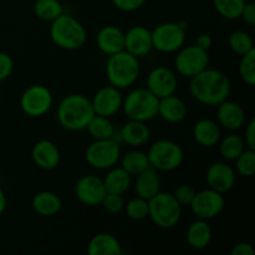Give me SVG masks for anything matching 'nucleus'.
<instances>
[{
    "label": "nucleus",
    "instance_id": "9b49d317",
    "mask_svg": "<svg viewBox=\"0 0 255 255\" xmlns=\"http://www.w3.org/2000/svg\"><path fill=\"white\" fill-rule=\"evenodd\" d=\"M52 106V95L44 85H31L22 92L20 107L26 116L41 117Z\"/></svg>",
    "mask_w": 255,
    "mask_h": 255
},
{
    "label": "nucleus",
    "instance_id": "c756f323",
    "mask_svg": "<svg viewBox=\"0 0 255 255\" xmlns=\"http://www.w3.org/2000/svg\"><path fill=\"white\" fill-rule=\"evenodd\" d=\"M86 129L94 139H109L114 138L115 127L110 121V117L94 115L87 125Z\"/></svg>",
    "mask_w": 255,
    "mask_h": 255
},
{
    "label": "nucleus",
    "instance_id": "cd10ccee",
    "mask_svg": "<svg viewBox=\"0 0 255 255\" xmlns=\"http://www.w3.org/2000/svg\"><path fill=\"white\" fill-rule=\"evenodd\" d=\"M131 174L127 173L122 167H112L102 181H104L107 193L124 196V193H126L131 186Z\"/></svg>",
    "mask_w": 255,
    "mask_h": 255
},
{
    "label": "nucleus",
    "instance_id": "a878e982",
    "mask_svg": "<svg viewBox=\"0 0 255 255\" xmlns=\"http://www.w3.org/2000/svg\"><path fill=\"white\" fill-rule=\"evenodd\" d=\"M31 207L39 216L52 217L61 211L62 202L54 192L42 191L32 197Z\"/></svg>",
    "mask_w": 255,
    "mask_h": 255
},
{
    "label": "nucleus",
    "instance_id": "aec40b11",
    "mask_svg": "<svg viewBox=\"0 0 255 255\" xmlns=\"http://www.w3.org/2000/svg\"><path fill=\"white\" fill-rule=\"evenodd\" d=\"M218 122L226 129L236 131L246 122V112L239 104L226 100L218 105Z\"/></svg>",
    "mask_w": 255,
    "mask_h": 255
},
{
    "label": "nucleus",
    "instance_id": "ea45409f",
    "mask_svg": "<svg viewBox=\"0 0 255 255\" xmlns=\"http://www.w3.org/2000/svg\"><path fill=\"white\" fill-rule=\"evenodd\" d=\"M14 70V61L6 52L0 51V82L6 80Z\"/></svg>",
    "mask_w": 255,
    "mask_h": 255
},
{
    "label": "nucleus",
    "instance_id": "393cba45",
    "mask_svg": "<svg viewBox=\"0 0 255 255\" xmlns=\"http://www.w3.org/2000/svg\"><path fill=\"white\" fill-rule=\"evenodd\" d=\"M212 241V229L206 219L198 218L192 222L187 229V242L196 251H202L209 246Z\"/></svg>",
    "mask_w": 255,
    "mask_h": 255
},
{
    "label": "nucleus",
    "instance_id": "1a4fd4ad",
    "mask_svg": "<svg viewBox=\"0 0 255 255\" xmlns=\"http://www.w3.org/2000/svg\"><path fill=\"white\" fill-rule=\"evenodd\" d=\"M152 35V46L159 52H176L184 45L186 30L178 22H163L154 27Z\"/></svg>",
    "mask_w": 255,
    "mask_h": 255
},
{
    "label": "nucleus",
    "instance_id": "20e7f679",
    "mask_svg": "<svg viewBox=\"0 0 255 255\" xmlns=\"http://www.w3.org/2000/svg\"><path fill=\"white\" fill-rule=\"evenodd\" d=\"M139 61L126 50L110 55L106 64V76L110 85L119 90L132 86L138 79Z\"/></svg>",
    "mask_w": 255,
    "mask_h": 255
},
{
    "label": "nucleus",
    "instance_id": "58836bf2",
    "mask_svg": "<svg viewBox=\"0 0 255 255\" xmlns=\"http://www.w3.org/2000/svg\"><path fill=\"white\" fill-rule=\"evenodd\" d=\"M172 194H173L174 198L177 199V202H178L182 207H184L189 206V204L192 203V201H193L194 198V194H196V191H194L193 187L189 186V184H179V186L174 189V192Z\"/></svg>",
    "mask_w": 255,
    "mask_h": 255
},
{
    "label": "nucleus",
    "instance_id": "49530a36",
    "mask_svg": "<svg viewBox=\"0 0 255 255\" xmlns=\"http://www.w3.org/2000/svg\"><path fill=\"white\" fill-rule=\"evenodd\" d=\"M6 204H7L6 196H5L4 191H2L1 187H0V216H1V214L5 212V209H6Z\"/></svg>",
    "mask_w": 255,
    "mask_h": 255
},
{
    "label": "nucleus",
    "instance_id": "f8f14e48",
    "mask_svg": "<svg viewBox=\"0 0 255 255\" xmlns=\"http://www.w3.org/2000/svg\"><path fill=\"white\" fill-rule=\"evenodd\" d=\"M224 206L226 199L223 194L212 188L196 192L193 201L189 204L194 216L206 221L219 216L224 209Z\"/></svg>",
    "mask_w": 255,
    "mask_h": 255
},
{
    "label": "nucleus",
    "instance_id": "4c0bfd02",
    "mask_svg": "<svg viewBox=\"0 0 255 255\" xmlns=\"http://www.w3.org/2000/svg\"><path fill=\"white\" fill-rule=\"evenodd\" d=\"M101 204L109 213H120L125 208V199L122 194L106 193Z\"/></svg>",
    "mask_w": 255,
    "mask_h": 255
},
{
    "label": "nucleus",
    "instance_id": "9d476101",
    "mask_svg": "<svg viewBox=\"0 0 255 255\" xmlns=\"http://www.w3.org/2000/svg\"><path fill=\"white\" fill-rule=\"evenodd\" d=\"M208 52L197 45L182 46L174 60L177 72L186 77H193L194 75L199 74L208 67Z\"/></svg>",
    "mask_w": 255,
    "mask_h": 255
},
{
    "label": "nucleus",
    "instance_id": "c9c22d12",
    "mask_svg": "<svg viewBox=\"0 0 255 255\" xmlns=\"http://www.w3.org/2000/svg\"><path fill=\"white\" fill-rule=\"evenodd\" d=\"M239 75L246 84L255 85V49L242 56L239 64Z\"/></svg>",
    "mask_w": 255,
    "mask_h": 255
},
{
    "label": "nucleus",
    "instance_id": "4be33fe9",
    "mask_svg": "<svg viewBox=\"0 0 255 255\" xmlns=\"http://www.w3.org/2000/svg\"><path fill=\"white\" fill-rule=\"evenodd\" d=\"M134 191L137 196L144 199H151L161 191V179L153 167H148L136 176Z\"/></svg>",
    "mask_w": 255,
    "mask_h": 255
},
{
    "label": "nucleus",
    "instance_id": "2f4dec72",
    "mask_svg": "<svg viewBox=\"0 0 255 255\" xmlns=\"http://www.w3.org/2000/svg\"><path fill=\"white\" fill-rule=\"evenodd\" d=\"M34 12L40 20L52 21L64 12L59 0H36L34 4Z\"/></svg>",
    "mask_w": 255,
    "mask_h": 255
},
{
    "label": "nucleus",
    "instance_id": "37998d69",
    "mask_svg": "<svg viewBox=\"0 0 255 255\" xmlns=\"http://www.w3.org/2000/svg\"><path fill=\"white\" fill-rule=\"evenodd\" d=\"M244 142H246L247 148L255 149V120L252 119L249 121V124L247 125L246 128V138H244Z\"/></svg>",
    "mask_w": 255,
    "mask_h": 255
},
{
    "label": "nucleus",
    "instance_id": "2eb2a0df",
    "mask_svg": "<svg viewBox=\"0 0 255 255\" xmlns=\"http://www.w3.org/2000/svg\"><path fill=\"white\" fill-rule=\"evenodd\" d=\"M122 102L124 97L121 91L112 85L100 89L91 100L95 115L105 117H111L117 114L120 109H122Z\"/></svg>",
    "mask_w": 255,
    "mask_h": 255
},
{
    "label": "nucleus",
    "instance_id": "a19ab883",
    "mask_svg": "<svg viewBox=\"0 0 255 255\" xmlns=\"http://www.w3.org/2000/svg\"><path fill=\"white\" fill-rule=\"evenodd\" d=\"M146 1L147 0H112V2H114L117 9L126 12L139 9Z\"/></svg>",
    "mask_w": 255,
    "mask_h": 255
},
{
    "label": "nucleus",
    "instance_id": "c03bdc74",
    "mask_svg": "<svg viewBox=\"0 0 255 255\" xmlns=\"http://www.w3.org/2000/svg\"><path fill=\"white\" fill-rule=\"evenodd\" d=\"M254 248L252 244L247 243V242H241L237 243L232 249V255H254Z\"/></svg>",
    "mask_w": 255,
    "mask_h": 255
},
{
    "label": "nucleus",
    "instance_id": "79ce46f5",
    "mask_svg": "<svg viewBox=\"0 0 255 255\" xmlns=\"http://www.w3.org/2000/svg\"><path fill=\"white\" fill-rule=\"evenodd\" d=\"M241 17L244 20V22L249 25V26H254L255 25V2L254 0H248L244 5L243 10H242Z\"/></svg>",
    "mask_w": 255,
    "mask_h": 255
},
{
    "label": "nucleus",
    "instance_id": "72a5a7b5",
    "mask_svg": "<svg viewBox=\"0 0 255 255\" xmlns=\"http://www.w3.org/2000/svg\"><path fill=\"white\" fill-rule=\"evenodd\" d=\"M229 47L234 54L243 56L254 49V42L248 32L243 30H237L232 32L229 36Z\"/></svg>",
    "mask_w": 255,
    "mask_h": 255
},
{
    "label": "nucleus",
    "instance_id": "a18cd8bd",
    "mask_svg": "<svg viewBox=\"0 0 255 255\" xmlns=\"http://www.w3.org/2000/svg\"><path fill=\"white\" fill-rule=\"evenodd\" d=\"M212 44H213V40H212V36L209 34H201L198 37H197V41H196V45L198 47H201V49L206 50V51H208L209 49H211Z\"/></svg>",
    "mask_w": 255,
    "mask_h": 255
},
{
    "label": "nucleus",
    "instance_id": "7c9ffc66",
    "mask_svg": "<svg viewBox=\"0 0 255 255\" xmlns=\"http://www.w3.org/2000/svg\"><path fill=\"white\" fill-rule=\"evenodd\" d=\"M247 148L244 138H242L238 134L231 133L224 137L219 144V152L222 157L228 161H236L239 154Z\"/></svg>",
    "mask_w": 255,
    "mask_h": 255
},
{
    "label": "nucleus",
    "instance_id": "5701e85b",
    "mask_svg": "<svg viewBox=\"0 0 255 255\" xmlns=\"http://www.w3.org/2000/svg\"><path fill=\"white\" fill-rule=\"evenodd\" d=\"M121 139L131 147H141L149 141L151 131L146 122L129 120L121 128Z\"/></svg>",
    "mask_w": 255,
    "mask_h": 255
},
{
    "label": "nucleus",
    "instance_id": "6e6552de",
    "mask_svg": "<svg viewBox=\"0 0 255 255\" xmlns=\"http://www.w3.org/2000/svg\"><path fill=\"white\" fill-rule=\"evenodd\" d=\"M86 162L96 169H110L121 158V148L115 138L95 139L85 152Z\"/></svg>",
    "mask_w": 255,
    "mask_h": 255
},
{
    "label": "nucleus",
    "instance_id": "f03ea898",
    "mask_svg": "<svg viewBox=\"0 0 255 255\" xmlns=\"http://www.w3.org/2000/svg\"><path fill=\"white\" fill-rule=\"evenodd\" d=\"M95 111L91 100L85 95L71 94L64 97L57 106L56 117L62 128L67 131H82L86 129Z\"/></svg>",
    "mask_w": 255,
    "mask_h": 255
},
{
    "label": "nucleus",
    "instance_id": "f3484780",
    "mask_svg": "<svg viewBox=\"0 0 255 255\" xmlns=\"http://www.w3.org/2000/svg\"><path fill=\"white\" fill-rule=\"evenodd\" d=\"M207 182L209 188L224 194L236 184V171L226 162H216L207 171Z\"/></svg>",
    "mask_w": 255,
    "mask_h": 255
},
{
    "label": "nucleus",
    "instance_id": "39448f33",
    "mask_svg": "<svg viewBox=\"0 0 255 255\" xmlns=\"http://www.w3.org/2000/svg\"><path fill=\"white\" fill-rule=\"evenodd\" d=\"M181 216L182 206L172 193L159 191L148 199V217L159 228H173L178 224Z\"/></svg>",
    "mask_w": 255,
    "mask_h": 255
},
{
    "label": "nucleus",
    "instance_id": "a211bd4d",
    "mask_svg": "<svg viewBox=\"0 0 255 255\" xmlns=\"http://www.w3.org/2000/svg\"><path fill=\"white\" fill-rule=\"evenodd\" d=\"M31 158L39 168L50 171L59 166L61 161V153L54 142L49 139H41L32 147Z\"/></svg>",
    "mask_w": 255,
    "mask_h": 255
},
{
    "label": "nucleus",
    "instance_id": "c85d7f7f",
    "mask_svg": "<svg viewBox=\"0 0 255 255\" xmlns=\"http://www.w3.org/2000/svg\"><path fill=\"white\" fill-rule=\"evenodd\" d=\"M121 167L131 176H137V174L141 173L142 171H144V169L151 166H149L147 153L133 149V151L127 152L126 154L122 156Z\"/></svg>",
    "mask_w": 255,
    "mask_h": 255
},
{
    "label": "nucleus",
    "instance_id": "dca6fc26",
    "mask_svg": "<svg viewBox=\"0 0 255 255\" xmlns=\"http://www.w3.org/2000/svg\"><path fill=\"white\" fill-rule=\"evenodd\" d=\"M152 49V35L147 27L136 25L125 32V50L131 55L143 57L149 54Z\"/></svg>",
    "mask_w": 255,
    "mask_h": 255
},
{
    "label": "nucleus",
    "instance_id": "de8ad7c7",
    "mask_svg": "<svg viewBox=\"0 0 255 255\" xmlns=\"http://www.w3.org/2000/svg\"><path fill=\"white\" fill-rule=\"evenodd\" d=\"M0 100H1V91H0Z\"/></svg>",
    "mask_w": 255,
    "mask_h": 255
},
{
    "label": "nucleus",
    "instance_id": "6ab92c4d",
    "mask_svg": "<svg viewBox=\"0 0 255 255\" xmlns=\"http://www.w3.org/2000/svg\"><path fill=\"white\" fill-rule=\"evenodd\" d=\"M96 42L99 49L110 56L125 50V32L120 27L109 25L100 30L96 36Z\"/></svg>",
    "mask_w": 255,
    "mask_h": 255
},
{
    "label": "nucleus",
    "instance_id": "ddd939ff",
    "mask_svg": "<svg viewBox=\"0 0 255 255\" xmlns=\"http://www.w3.org/2000/svg\"><path fill=\"white\" fill-rule=\"evenodd\" d=\"M106 193L104 181L94 174L81 177L75 184L76 198L85 206H99Z\"/></svg>",
    "mask_w": 255,
    "mask_h": 255
},
{
    "label": "nucleus",
    "instance_id": "0eeeda50",
    "mask_svg": "<svg viewBox=\"0 0 255 255\" xmlns=\"http://www.w3.org/2000/svg\"><path fill=\"white\" fill-rule=\"evenodd\" d=\"M149 166L156 171L171 172L178 168L184 159L182 147L171 139H159L147 152Z\"/></svg>",
    "mask_w": 255,
    "mask_h": 255
},
{
    "label": "nucleus",
    "instance_id": "f257e3e1",
    "mask_svg": "<svg viewBox=\"0 0 255 255\" xmlns=\"http://www.w3.org/2000/svg\"><path fill=\"white\" fill-rule=\"evenodd\" d=\"M189 91L201 104L207 106H218L228 100L231 95V81L224 72L207 67L191 77Z\"/></svg>",
    "mask_w": 255,
    "mask_h": 255
},
{
    "label": "nucleus",
    "instance_id": "b1692460",
    "mask_svg": "<svg viewBox=\"0 0 255 255\" xmlns=\"http://www.w3.org/2000/svg\"><path fill=\"white\" fill-rule=\"evenodd\" d=\"M221 136L219 125L212 120H199L193 127V137L196 142L207 148L216 146L221 139Z\"/></svg>",
    "mask_w": 255,
    "mask_h": 255
},
{
    "label": "nucleus",
    "instance_id": "7ed1b4c3",
    "mask_svg": "<svg viewBox=\"0 0 255 255\" xmlns=\"http://www.w3.org/2000/svg\"><path fill=\"white\" fill-rule=\"evenodd\" d=\"M50 37L60 49L74 51L84 46L87 40V32L79 20L62 12L51 21Z\"/></svg>",
    "mask_w": 255,
    "mask_h": 255
},
{
    "label": "nucleus",
    "instance_id": "412c9836",
    "mask_svg": "<svg viewBox=\"0 0 255 255\" xmlns=\"http://www.w3.org/2000/svg\"><path fill=\"white\" fill-rule=\"evenodd\" d=\"M158 115L169 124H178L186 119L187 106L181 97L176 95L159 99L158 102Z\"/></svg>",
    "mask_w": 255,
    "mask_h": 255
},
{
    "label": "nucleus",
    "instance_id": "423d86ee",
    "mask_svg": "<svg viewBox=\"0 0 255 255\" xmlns=\"http://www.w3.org/2000/svg\"><path fill=\"white\" fill-rule=\"evenodd\" d=\"M158 97L149 90L136 89L124 99L122 109L128 120L147 122L158 115Z\"/></svg>",
    "mask_w": 255,
    "mask_h": 255
},
{
    "label": "nucleus",
    "instance_id": "473e14b6",
    "mask_svg": "<svg viewBox=\"0 0 255 255\" xmlns=\"http://www.w3.org/2000/svg\"><path fill=\"white\" fill-rule=\"evenodd\" d=\"M246 2L247 0H213L214 7L218 14L228 20H236L241 17Z\"/></svg>",
    "mask_w": 255,
    "mask_h": 255
},
{
    "label": "nucleus",
    "instance_id": "e433bc0d",
    "mask_svg": "<svg viewBox=\"0 0 255 255\" xmlns=\"http://www.w3.org/2000/svg\"><path fill=\"white\" fill-rule=\"evenodd\" d=\"M126 214L133 221H142L148 217V201L137 196L125 204Z\"/></svg>",
    "mask_w": 255,
    "mask_h": 255
},
{
    "label": "nucleus",
    "instance_id": "f704fd0d",
    "mask_svg": "<svg viewBox=\"0 0 255 255\" xmlns=\"http://www.w3.org/2000/svg\"><path fill=\"white\" fill-rule=\"evenodd\" d=\"M236 168L241 176L249 177L255 173V149L246 148L236 159Z\"/></svg>",
    "mask_w": 255,
    "mask_h": 255
},
{
    "label": "nucleus",
    "instance_id": "4468645a",
    "mask_svg": "<svg viewBox=\"0 0 255 255\" xmlns=\"http://www.w3.org/2000/svg\"><path fill=\"white\" fill-rule=\"evenodd\" d=\"M177 76L166 66H157L151 70L147 76V90L158 99L173 95L177 90Z\"/></svg>",
    "mask_w": 255,
    "mask_h": 255
},
{
    "label": "nucleus",
    "instance_id": "bb28decb",
    "mask_svg": "<svg viewBox=\"0 0 255 255\" xmlns=\"http://www.w3.org/2000/svg\"><path fill=\"white\" fill-rule=\"evenodd\" d=\"M87 253L90 255H121L122 247L112 234L100 233L90 241Z\"/></svg>",
    "mask_w": 255,
    "mask_h": 255
}]
</instances>
